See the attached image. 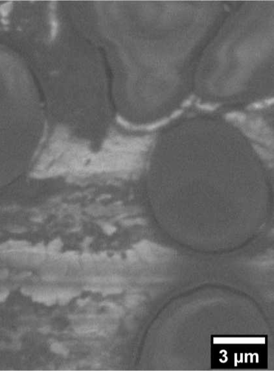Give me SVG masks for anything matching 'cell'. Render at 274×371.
Masks as SVG:
<instances>
[{
    "mask_svg": "<svg viewBox=\"0 0 274 371\" xmlns=\"http://www.w3.org/2000/svg\"><path fill=\"white\" fill-rule=\"evenodd\" d=\"M88 301H89V298H86V299H80L79 300H78V304H79L80 306H84Z\"/></svg>",
    "mask_w": 274,
    "mask_h": 371,
    "instance_id": "obj_8",
    "label": "cell"
},
{
    "mask_svg": "<svg viewBox=\"0 0 274 371\" xmlns=\"http://www.w3.org/2000/svg\"><path fill=\"white\" fill-rule=\"evenodd\" d=\"M194 99H195V96L194 95H190L189 97H187V99H186L185 100H184L182 102V105H181V106H182L183 109L188 108V107H189L190 105L193 104V102L194 101Z\"/></svg>",
    "mask_w": 274,
    "mask_h": 371,
    "instance_id": "obj_5",
    "label": "cell"
},
{
    "mask_svg": "<svg viewBox=\"0 0 274 371\" xmlns=\"http://www.w3.org/2000/svg\"><path fill=\"white\" fill-rule=\"evenodd\" d=\"M195 106L198 109L204 111L213 112L217 110L221 105L218 103H210V102H202L200 101H197L195 102Z\"/></svg>",
    "mask_w": 274,
    "mask_h": 371,
    "instance_id": "obj_2",
    "label": "cell"
},
{
    "mask_svg": "<svg viewBox=\"0 0 274 371\" xmlns=\"http://www.w3.org/2000/svg\"><path fill=\"white\" fill-rule=\"evenodd\" d=\"M74 295H77V293L70 291H64L61 293H60L59 295H58V299H59L60 303L61 304H66L67 302H69V300L71 298L74 296Z\"/></svg>",
    "mask_w": 274,
    "mask_h": 371,
    "instance_id": "obj_3",
    "label": "cell"
},
{
    "mask_svg": "<svg viewBox=\"0 0 274 371\" xmlns=\"http://www.w3.org/2000/svg\"><path fill=\"white\" fill-rule=\"evenodd\" d=\"M7 293L6 292L5 293H0V302L3 300L5 299V297L7 296Z\"/></svg>",
    "mask_w": 274,
    "mask_h": 371,
    "instance_id": "obj_9",
    "label": "cell"
},
{
    "mask_svg": "<svg viewBox=\"0 0 274 371\" xmlns=\"http://www.w3.org/2000/svg\"><path fill=\"white\" fill-rule=\"evenodd\" d=\"M51 350L54 352L62 355H66L68 353L67 350L63 347L62 345L58 343H55L51 345Z\"/></svg>",
    "mask_w": 274,
    "mask_h": 371,
    "instance_id": "obj_4",
    "label": "cell"
},
{
    "mask_svg": "<svg viewBox=\"0 0 274 371\" xmlns=\"http://www.w3.org/2000/svg\"><path fill=\"white\" fill-rule=\"evenodd\" d=\"M95 330V329L94 328H88V327H80V328H78L77 330V332L80 333V334H86V333H90L91 332V331H94Z\"/></svg>",
    "mask_w": 274,
    "mask_h": 371,
    "instance_id": "obj_7",
    "label": "cell"
},
{
    "mask_svg": "<svg viewBox=\"0 0 274 371\" xmlns=\"http://www.w3.org/2000/svg\"><path fill=\"white\" fill-rule=\"evenodd\" d=\"M120 292H121V290L119 289H117V288H115V287H111V288H109V289L105 290L103 292V295H114V294H116V293H120Z\"/></svg>",
    "mask_w": 274,
    "mask_h": 371,
    "instance_id": "obj_6",
    "label": "cell"
},
{
    "mask_svg": "<svg viewBox=\"0 0 274 371\" xmlns=\"http://www.w3.org/2000/svg\"><path fill=\"white\" fill-rule=\"evenodd\" d=\"M274 102V98L271 97V98H268L266 99L261 100L259 101H255L252 102L249 104L246 109L249 110H262L266 109L267 107L270 106L272 105Z\"/></svg>",
    "mask_w": 274,
    "mask_h": 371,
    "instance_id": "obj_1",
    "label": "cell"
},
{
    "mask_svg": "<svg viewBox=\"0 0 274 371\" xmlns=\"http://www.w3.org/2000/svg\"><path fill=\"white\" fill-rule=\"evenodd\" d=\"M42 332H43V333H47V332H48L49 328H48L47 326L44 327V328H43L42 329Z\"/></svg>",
    "mask_w": 274,
    "mask_h": 371,
    "instance_id": "obj_10",
    "label": "cell"
}]
</instances>
